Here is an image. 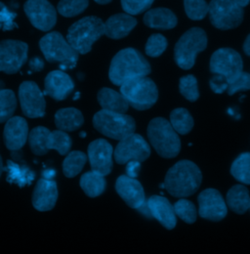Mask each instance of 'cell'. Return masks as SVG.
Masks as SVG:
<instances>
[{
	"mask_svg": "<svg viewBox=\"0 0 250 254\" xmlns=\"http://www.w3.org/2000/svg\"><path fill=\"white\" fill-rule=\"evenodd\" d=\"M151 72V64L138 50L125 48L113 58L109 77L112 83L121 86L125 81L136 77L147 76Z\"/></svg>",
	"mask_w": 250,
	"mask_h": 254,
	"instance_id": "1",
	"label": "cell"
},
{
	"mask_svg": "<svg viewBox=\"0 0 250 254\" xmlns=\"http://www.w3.org/2000/svg\"><path fill=\"white\" fill-rule=\"evenodd\" d=\"M202 181L198 166L189 160H180L166 173L163 187L175 197H187L199 189Z\"/></svg>",
	"mask_w": 250,
	"mask_h": 254,
	"instance_id": "2",
	"label": "cell"
},
{
	"mask_svg": "<svg viewBox=\"0 0 250 254\" xmlns=\"http://www.w3.org/2000/svg\"><path fill=\"white\" fill-rule=\"evenodd\" d=\"M105 34V23L98 17H84L68 29L66 40L78 53L85 55L92 49L94 43Z\"/></svg>",
	"mask_w": 250,
	"mask_h": 254,
	"instance_id": "3",
	"label": "cell"
},
{
	"mask_svg": "<svg viewBox=\"0 0 250 254\" xmlns=\"http://www.w3.org/2000/svg\"><path fill=\"white\" fill-rule=\"evenodd\" d=\"M148 137L156 153L164 159L177 157L181 150L178 133L163 118L152 120L148 126Z\"/></svg>",
	"mask_w": 250,
	"mask_h": 254,
	"instance_id": "4",
	"label": "cell"
},
{
	"mask_svg": "<svg viewBox=\"0 0 250 254\" xmlns=\"http://www.w3.org/2000/svg\"><path fill=\"white\" fill-rule=\"evenodd\" d=\"M121 93L125 100L137 111L151 109L158 99V90L156 83L147 76L136 77L125 81L121 85Z\"/></svg>",
	"mask_w": 250,
	"mask_h": 254,
	"instance_id": "5",
	"label": "cell"
},
{
	"mask_svg": "<svg viewBox=\"0 0 250 254\" xmlns=\"http://www.w3.org/2000/svg\"><path fill=\"white\" fill-rule=\"evenodd\" d=\"M39 47L47 62L60 64L62 68H72L78 61L79 54L60 32H48L40 39Z\"/></svg>",
	"mask_w": 250,
	"mask_h": 254,
	"instance_id": "6",
	"label": "cell"
},
{
	"mask_svg": "<svg viewBox=\"0 0 250 254\" xmlns=\"http://www.w3.org/2000/svg\"><path fill=\"white\" fill-rule=\"evenodd\" d=\"M93 126L101 134L119 141L135 133L136 130V123L132 117L106 110L95 114Z\"/></svg>",
	"mask_w": 250,
	"mask_h": 254,
	"instance_id": "7",
	"label": "cell"
},
{
	"mask_svg": "<svg viewBox=\"0 0 250 254\" xmlns=\"http://www.w3.org/2000/svg\"><path fill=\"white\" fill-rule=\"evenodd\" d=\"M207 35L200 28H191L177 41L174 48V59L179 67L190 69L195 63L196 55L207 47Z\"/></svg>",
	"mask_w": 250,
	"mask_h": 254,
	"instance_id": "8",
	"label": "cell"
},
{
	"mask_svg": "<svg viewBox=\"0 0 250 254\" xmlns=\"http://www.w3.org/2000/svg\"><path fill=\"white\" fill-rule=\"evenodd\" d=\"M208 7L210 22L219 30L236 29L244 21V8L235 0H211Z\"/></svg>",
	"mask_w": 250,
	"mask_h": 254,
	"instance_id": "9",
	"label": "cell"
},
{
	"mask_svg": "<svg viewBox=\"0 0 250 254\" xmlns=\"http://www.w3.org/2000/svg\"><path fill=\"white\" fill-rule=\"evenodd\" d=\"M209 67L212 73L224 76L231 83L243 72L244 63L236 50L220 48L212 54Z\"/></svg>",
	"mask_w": 250,
	"mask_h": 254,
	"instance_id": "10",
	"label": "cell"
},
{
	"mask_svg": "<svg viewBox=\"0 0 250 254\" xmlns=\"http://www.w3.org/2000/svg\"><path fill=\"white\" fill-rule=\"evenodd\" d=\"M29 46L20 40L0 41V71L8 74L18 72L28 61Z\"/></svg>",
	"mask_w": 250,
	"mask_h": 254,
	"instance_id": "11",
	"label": "cell"
},
{
	"mask_svg": "<svg viewBox=\"0 0 250 254\" xmlns=\"http://www.w3.org/2000/svg\"><path fill=\"white\" fill-rule=\"evenodd\" d=\"M114 156L119 164H125L132 160L143 162L151 156V147L140 134L133 133L120 141Z\"/></svg>",
	"mask_w": 250,
	"mask_h": 254,
	"instance_id": "12",
	"label": "cell"
},
{
	"mask_svg": "<svg viewBox=\"0 0 250 254\" xmlns=\"http://www.w3.org/2000/svg\"><path fill=\"white\" fill-rule=\"evenodd\" d=\"M24 10L31 25L42 32L51 31L57 23V11L48 0H28Z\"/></svg>",
	"mask_w": 250,
	"mask_h": 254,
	"instance_id": "13",
	"label": "cell"
},
{
	"mask_svg": "<svg viewBox=\"0 0 250 254\" xmlns=\"http://www.w3.org/2000/svg\"><path fill=\"white\" fill-rule=\"evenodd\" d=\"M19 101L22 112L30 119L42 118L46 111L44 95L33 81H24L19 87Z\"/></svg>",
	"mask_w": 250,
	"mask_h": 254,
	"instance_id": "14",
	"label": "cell"
},
{
	"mask_svg": "<svg viewBox=\"0 0 250 254\" xmlns=\"http://www.w3.org/2000/svg\"><path fill=\"white\" fill-rule=\"evenodd\" d=\"M199 216L214 222L224 219L228 213L227 204L218 190L207 189L198 195Z\"/></svg>",
	"mask_w": 250,
	"mask_h": 254,
	"instance_id": "15",
	"label": "cell"
},
{
	"mask_svg": "<svg viewBox=\"0 0 250 254\" xmlns=\"http://www.w3.org/2000/svg\"><path fill=\"white\" fill-rule=\"evenodd\" d=\"M113 156V146L105 139H97L88 146V159L92 171L103 176H107L112 172Z\"/></svg>",
	"mask_w": 250,
	"mask_h": 254,
	"instance_id": "16",
	"label": "cell"
},
{
	"mask_svg": "<svg viewBox=\"0 0 250 254\" xmlns=\"http://www.w3.org/2000/svg\"><path fill=\"white\" fill-rule=\"evenodd\" d=\"M3 137L8 150L12 152L21 150L29 138V126L27 121L21 117H12L6 122Z\"/></svg>",
	"mask_w": 250,
	"mask_h": 254,
	"instance_id": "17",
	"label": "cell"
},
{
	"mask_svg": "<svg viewBox=\"0 0 250 254\" xmlns=\"http://www.w3.org/2000/svg\"><path fill=\"white\" fill-rule=\"evenodd\" d=\"M74 89V82L70 76L62 70H53L47 74L44 80V94L56 101L65 100Z\"/></svg>",
	"mask_w": 250,
	"mask_h": 254,
	"instance_id": "18",
	"label": "cell"
},
{
	"mask_svg": "<svg viewBox=\"0 0 250 254\" xmlns=\"http://www.w3.org/2000/svg\"><path fill=\"white\" fill-rule=\"evenodd\" d=\"M116 190L126 204L134 209H138L147 200L144 188L136 178L127 175L120 176L116 183Z\"/></svg>",
	"mask_w": 250,
	"mask_h": 254,
	"instance_id": "19",
	"label": "cell"
},
{
	"mask_svg": "<svg viewBox=\"0 0 250 254\" xmlns=\"http://www.w3.org/2000/svg\"><path fill=\"white\" fill-rule=\"evenodd\" d=\"M58 199V188L54 180L40 179L33 191L32 204L39 211L51 210Z\"/></svg>",
	"mask_w": 250,
	"mask_h": 254,
	"instance_id": "20",
	"label": "cell"
},
{
	"mask_svg": "<svg viewBox=\"0 0 250 254\" xmlns=\"http://www.w3.org/2000/svg\"><path fill=\"white\" fill-rule=\"evenodd\" d=\"M152 217L156 218L164 228L172 230L177 224L174 206L163 196L153 195L147 200Z\"/></svg>",
	"mask_w": 250,
	"mask_h": 254,
	"instance_id": "21",
	"label": "cell"
},
{
	"mask_svg": "<svg viewBox=\"0 0 250 254\" xmlns=\"http://www.w3.org/2000/svg\"><path fill=\"white\" fill-rule=\"evenodd\" d=\"M137 26V20L128 14L120 13L111 16L105 23V34L112 39L126 37Z\"/></svg>",
	"mask_w": 250,
	"mask_h": 254,
	"instance_id": "22",
	"label": "cell"
},
{
	"mask_svg": "<svg viewBox=\"0 0 250 254\" xmlns=\"http://www.w3.org/2000/svg\"><path fill=\"white\" fill-rule=\"evenodd\" d=\"M144 24L156 30H171L177 26L176 15L168 8H155L149 10L144 16Z\"/></svg>",
	"mask_w": 250,
	"mask_h": 254,
	"instance_id": "23",
	"label": "cell"
},
{
	"mask_svg": "<svg viewBox=\"0 0 250 254\" xmlns=\"http://www.w3.org/2000/svg\"><path fill=\"white\" fill-rule=\"evenodd\" d=\"M98 102L103 110L125 114L129 109V104L122 93L111 88H102L97 95Z\"/></svg>",
	"mask_w": 250,
	"mask_h": 254,
	"instance_id": "24",
	"label": "cell"
},
{
	"mask_svg": "<svg viewBox=\"0 0 250 254\" xmlns=\"http://www.w3.org/2000/svg\"><path fill=\"white\" fill-rule=\"evenodd\" d=\"M84 123L81 112L75 108H64L55 115V125L59 130L71 132L79 129Z\"/></svg>",
	"mask_w": 250,
	"mask_h": 254,
	"instance_id": "25",
	"label": "cell"
},
{
	"mask_svg": "<svg viewBox=\"0 0 250 254\" xmlns=\"http://www.w3.org/2000/svg\"><path fill=\"white\" fill-rule=\"evenodd\" d=\"M4 171L7 172V181L10 184L18 185L20 188L31 185L35 178V173L27 165L18 164L13 160L7 161Z\"/></svg>",
	"mask_w": 250,
	"mask_h": 254,
	"instance_id": "26",
	"label": "cell"
},
{
	"mask_svg": "<svg viewBox=\"0 0 250 254\" xmlns=\"http://www.w3.org/2000/svg\"><path fill=\"white\" fill-rule=\"evenodd\" d=\"M228 206L238 214H244L250 208L249 189L244 185H236L227 193Z\"/></svg>",
	"mask_w": 250,
	"mask_h": 254,
	"instance_id": "27",
	"label": "cell"
},
{
	"mask_svg": "<svg viewBox=\"0 0 250 254\" xmlns=\"http://www.w3.org/2000/svg\"><path fill=\"white\" fill-rule=\"evenodd\" d=\"M50 130L46 127H37L29 133V143L31 151L34 155L44 156L49 150V136Z\"/></svg>",
	"mask_w": 250,
	"mask_h": 254,
	"instance_id": "28",
	"label": "cell"
},
{
	"mask_svg": "<svg viewBox=\"0 0 250 254\" xmlns=\"http://www.w3.org/2000/svg\"><path fill=\"white\" fill-rule=\"evenodd\" d=\"M80 187L88 196L96 197L102 194L106 189L105 176L95 171L87 172L80 178Z\"/></svg>",
	"mask_w": 250,
	"mask_h": 254,
	"instance_id": "29",
	"label": "cell"
},
{
	"mask_svg": "<svg viewBox=\"0 0 250 254\" xmlns=\"http://www.w3.org/2000/svg\"><path fill=\"white\" fill-rule=\"evenodd\" d=\"M170 125L178 134L186 135L193 127V119L188 110L178 108L170 114Z\"/></svg>",
	"mask_w": 250,
	"mask_h": 254,
	"instance_id": "30",
	"label": "cell"
},
{
	"mask_svg": "<svg viewBox=\"0 0 250 254\" xmlns=\"http://www.w3.org/2000/svg\"><path fill=\"white\" fill-rule=\"evenodd\" d=\"M87 161V157L84 153L74 151L67 154L62 162V171L67 178L75 177L79 174Z\"/></svg>",
	"mask_w": 250,
	"mask_h": 254,
	"instance_id": "31",
	"label": "cell"
},
{
	"mask_svg": "<svg viewBox=\"0 0 250 254\" xmlns=\"http://www.w3.org/2000/svg\"><path fill=\"white\" fill-rule=\"evenodd\" d=\"M231 173L236 180L250 185V153H244L233 162Z\"/></svg>",
	"mask_w": 250,
	"mask_h": 254,
	"instance_id": "32",
	"label": "cell"
},
{
	"mask_svg": "<svg viewBox=\"0 0 250 254\" xmlns=\"http://www.w3.org/2000/svg\"><path fill=\"white\" fill-rule=\"evenodd\" d=\"M17 109L15 93L10 89H0V124L10 120Z\"/></svg>",
	"mask_w": 250,
	"mask_h": 254,
	"instance_id": "33",
	"label": "cell"
},
{
	"mask_svg": "<svg viewBox=\"0 0 250 254\" xmlns=\"http://www.w3.org/2000/svg\"><path fill=\"white\" fill-rule=\"evenodd\" d=\"M70 148L71 139L66 132L62 130H55L50 132L49 150H55L61 156H65L69 153Z\"/></svg>",
	"mask_w": 250,
	"mask_h": 254,
	"instance_id": "34",
	"label": "cell"
},
{
	"mask_svg": "<svg viewBox=\"0 0 250 254\" xmlns=\"http://www.w3.org/2000/svg\"><path fill=\"white\" fill-rule=\"evenodd\" d=\"M89 5V0H60L57 10L65 18H72L83 13Z\"/></svg>",
	"mask_w": 250,
	"mask_h": 254,
	"instance_id": "35",
	"label": "cell"
},
{
	"mask_svg": "<svg viewBox=\"0 0 250 254\" xmlns=\"http://www.w3.org/2000/svg\"><path fill=\"white\" fill-rule=\"evenodd\" d=\"M185 12L192 21H200L208 14V4L205 0H184Z\"/></svg>",
	"mask_w": 250,
	"mask_h": 254,
	"instance_id": "36",
	"label": "cell"
},
{
	"mask_svg": "<svg viewBox=\"0 0 250 254\" xmlns=\"http://www.w3.org/2000/svg\"><path fill=\"white\" fill-rule=\"evenodd\" d=\"M174 211L176 216H178L188 224H192L196 220L197 212L194 204L184 197L180 198L174 204Z\"/></svg>",
	"mask_w": 250,
	"mask_h": 254,
	"instance_id": "37",
	"label": "cell"
},
{
	"mask_svg": "<svg viewBox=\"0 0 250 254\" xmlns=\"http://www.w3.org/2000/svg\"><path fill=\"white\" fill-rule=\"evenodd\" d=\"M180 93L189 102H195L199 98L197 79L192 74H188L180 78Z\"/></svg>",
	"mask_w": 250,
	"mask_h": 254,
	"instance_id": "38",
	"label": "cell"
},
{
	"mask_svg": "<svg viewBox=\"0 0 250 254\" xmlns=\"http://www.w3.org/2000/svg\"><path fill=\"white\" fill-rule=\"evenodd\" d=\"M167 45H168V42L165 36L159 33H155L149 37L146 43L145 52L148 56L156 58L163 54V52L167 48Z\"/></svg>",
	"mask_w": 250,
	"mask_h": 254,
	"instance_id": "39",
	"label": "cell"
},
{
	"mask_svg": "<svg viewBox=\"0 0 250 254\" xmlns=\"http://www.w3.org/2000/svg\"><path fill=\"white\" fill-rule=\"evenodd\" d=\"M123 9L130 16L140 15L150 9L155 0H121Z\"/></svg>",
	"mask_w": 250,
	"mask_h": 254,
	"instance_id": "40",
	"label": "cell"
},
{
	"mask_svg": "<svg viewBox=\"0 0 250 254\" xmlns=\"http://www.w3.org/2000/svg\"><path fill=\"white\" fill-rule=\"evenodd\" d=\"M16 18L17 14L0 2V30L7 32L18 28V25L15 23Z\"/></svg>",
	"mask_w": 250,
	"mask_h": 254,
	"instance_id": "41",
	"label": "cell"
},
{
	"mask_svg": "<svg viewBox=\"0 0 250 254\" xmlns=\"http://www.w3.org/2000/svg\"><path fill=\"white\" fill-rule=\"evenodd\" d=\"M250 90V73L243 71L234 81L229 83V87L227 89L228 94L234 95L240 91H248Z\"/></svg>",
	"mask_w": 250,
	"mask_h": 254,
	"instance_id": "42",
	"label": "cell"
},
{
	"mask_svg": "<svg viewBox=\"0 0 250 254\" xmlns=\"http://www.w3.org/2000/svg\"><path fill=\"white\" fill-rule=\"evenodd\" d=\"M209 85L214 93L222 94L223 92H225L228 89L229 82L224 76L219 75V74H214V76L209 81Z\"/></svg>",
	"mask_w": 250,
	"mask_h": 254,
	"instance_id": "43",
	"label": "cell"
},
{
	"mask_svg": "<svg viewBox=\"0 0 250 254\" xmlns=\"http://www.w3.org/2000/svg\"><path fill=\"white\" fill-rule=\"evenodd\" d=\"M140 170H141V162L140 161L132 160V161L127 162V166H126L127 176H129L131 178H136V177H138Z\"/></svg>",
	"mask_w": 250,
	"mask_h": 254,
	"instance_id": "44",
	"label": "cell"
},
{
	"mask_svg": "<svg viewBox=\"0 0 250 254\" xmlns=\"http://www.w3.org/2000/svg\"><path fill=\"white\" fill-rule=\"evenodd\" d=\"M29 65H30L31 71H40L44 68L45 64H44V61L41 58L34 57L30 61Z\"/></svg>",
	"mask_w": 250,
	"mask_h": 254,
	"instance_id": "45",
	"label": "cell"
},
{
	"mask_svg": "<svg viewBox=\"0 0 250 254\" xmlns=\"http://www.w3.org/2000/svg\"><path fill=\"white\" fill-rule=\"evenodd\" d=\"M43 178L44 179H48V180H52V178L56 175V171H54L53 169H47L43 172Z\"/></svg>",
	"mask_w": 250,
	"mask_h": 254,
	"instance_id": "46",
	"label": "cell"
},
{
	"mask_svg": "<svg viewBox=\"0 0 250 254\" xmlns=\"http://www.w3.org/2000/svg\"><path fill=\"white\" fill-rule=\"evenodd\" d=\"M244 51L248 56H250V34H249L244 43Z\"/></svg>",
	"mask_w": 250,
	"mask_h": 254,
	"instance_id": "47",
	"label": "cell"
},
{
	"mask_svg": "<svg viewBox=\"0 0 250 254\" xmlns=\"http://www.w3.org/2000/svg\"><path fill=\"white\" fill-rule=\"evenodd\" d=\"M238 5H240L242 8L247 7L250 4V0H235Z\"/></svg>",
	"mask_w": 250,
	"mask_h": 254,
	"instance_id": "48",
	"label": "cell"
},
{
	"mask_svg": "<svg viewBox=\"0 0 250 254\" xmlns=\"http://www.w3.org/2000/svg\"><path fill=\"white\" fill-rule=\"evenodd\" d=\"M96 3L101 4V5H105V4H109L110 2H112L113 0H94Z\"/></svg>",
	"mask_w": 250,
	"mask_h": 254,
	"instance_id": "49",
	"label": "cell"
},
{
	"mask_svg": "<svg viewBox=\"0 0 250 254\" xmlns=\"http://www.w3.org/2000/svg\"><path fill=\"white\" fill-rule=\"evenodd\" d=\"M4 171V166H3V162H2V159L0 157V176L2 174V172Z\"/></svg>",
	"mask_w": 250,
	"mask_h": 254,
	"instance_id": "50",
	"label": "cell"
},
{
	"mask_svg": "<svg viewBox=\"0 0 250 254\" xmlns=\"http://www.w3.org/2000/svg\"><path fill=\"white\" fill-rule=\"evenodd\" d=\"M80 136H81V137H84V136H85V133H84V132H82V133L80 134Z\"/></svg>",
	"mask_w": 250,
	"mask_h": 254,
	"instance_id": "51",
	"label": "cell"
}]
</instances>
